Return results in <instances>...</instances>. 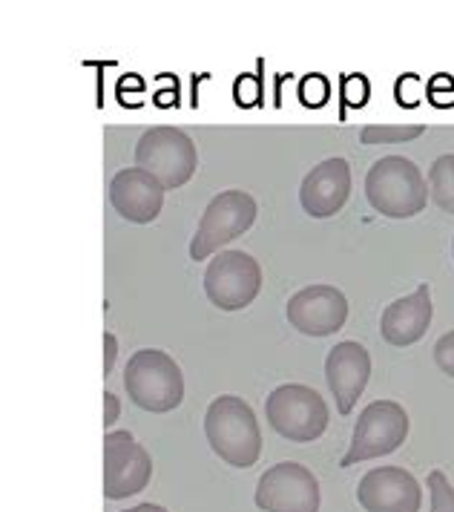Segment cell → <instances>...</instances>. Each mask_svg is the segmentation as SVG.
<instances>
[{"mask_svg": "<svg viewBox=\"0 0 454 512\" xmlns=\"http://www.w3.org/2000/svg\"><path fill=\"white\" fill-rule=\"evenodd\" d=\"M205 438L210 449L236 469H250L262 455V429L250 403L242 397H216L205 412Z\"/></svg>", "mask_w": 454, "mask_h": 512, "instance_id": "obj_1", "label": "cell"}, {"mask_svg": "<svg viewBox=\"0 0 454 512\" xmlns=\"http://www.w3.org/2000/svg\"><path fill=\"white\" fill-rule=\"evenodd\" d=\"M365 199L388 219H411L429 205V185L411 159L383 156L368 167Z\"/></svg>", "mask_w": 454, "mask_h": 512, "instance_id": "obj_2", "label": "cell"}, {"mask_svg": "<svg viewBox=\"0 0 454 512\" xmlns=\"http://www.w3.org/2000/svg\"><path fill=\"white\" fill-rule=\"evenodd\" d=\"M124 389L144 412H173L184 400L182 369L167 351L141 349L124 366Z\"/></svg>", "mask_w": 454, "mask_h": 512, "instance_id": "obj_3", "label": "cell"}, {"mask_svg": "<svg viewBox=\"0 0 454 512\" xmlns=\"http://www.w3.org/2000/svg\"><path fill=\"white\" fill-rule=\"evenodd\" d=\"M265 415L276 435L291 443H314L328 429V403L305 383L276 386L265 400Z\"/></svg>", "mask_w": 454, "mask_h": 512, "instance_id": "obj_4", "label": "cell"}, {"mask_svg": "<svg viewBox=\"0 0 454 512\" xmlns=\"http://www.w3.org/2000/svg\"><path fill=\"white\" fill-rule=\"evenodd\" d=\"M409 429L411 420L400 403H394V400L368 403L360 412V420L354 426V435H351L348 452H345L340 466L348 469V466L365 464V461H374V458L397 452L409 438Z\"/></svg>", "mask_w": 454, "mask_h": 512, "instance_id": "obj_5", "label": "cell"}, {"mask_svg": "<svg viewBox=\"0 0 454 512\" xmlns=\"http://www.w3.org/2000/svg\"><path fill=\"white\" fill-rule=\"evenodd\" d=\"M136 167L156 176L164 190H176L196 176L199 150L179 127H153L138 139Z\"/></svg>", "mask_w": 454, "mask_h": 512, "instance_id": "obj_6", "label": "cell"}, {"mask_svg": "<svg viewBox=\"0 0 454 512\" xmlns=\"http://www.w3.org/2000/svg\"><path fill=\"white\" fill-rule=\"evenodd\" d=\"M256 213V199L245 190H222L219 196H213L190 242V259H207L222 245L242 236L256 222Z\"/></svg>", "mask_w": 454, "mask_h": 512, "instance_id": "obj_7", "label": "cell"}, {"mask_svg": "<svg viewBox=\"0 0 454 512\" xmlns=\"http://www.w3.org/2000/svg\"><path fill=\"white\" fill-rule=\"evenodd\" d=\"M262 291V268L245 251H222L205 271V294L222 311L248 308Z\"/></svg>", "mask_w": 454, "mask_h": 512, "instance_id": "obj_8", "label": "cell"}, {"mask_svg": "<svg viewBox=\"0 0 454 512\" xmlns=\"http://www.w3.org/2000/svg\"><path fill=\"white\" fill-rule=\"evenodd\" d=\"M153 478L150 452L133 438V432L121 429L104 438V495L110 501H124L144 492Z\"/></svg>", "mask_w": 454, "mask_h": 512, "instance_id": "obj_9", "label": "cell"}, {"mask_svg": "<svg viewBox=\"0 0 454 512\" xmlns=\"http://www.w3.org/2000/svg\"><path fill=\"white\" fill-rule=\"evenodd\" d=\"M253 501L262 512H319L317 475L296 461H282L259 478Z\"/></svg>", "mask_w": 454, "mask_h": 512, "instance_id": "obj_10", "label": "cell"}, {"mask_svg": "<svg viewBox=\"0 0 454 512\" xmlns=\"http://www.w3.org/2000/svg\"><path fill=\"white\" fill-rule=\"evenodd\" d=\"M285 317L305 337H331L348 320V300L337 285L317 282L296 291L285 305Z\"/></svg>", "mask_w": 454, "mask_h": 512, "instance_id": "obj_11", "label": "cell"}, {"mask_svg": "<svg viewBox=\"0 0 454 512\" xmlns=\"http://www.w3.org/2000/svg\"><path fill=\"white\" fill-rule=\"evenodd\" d=\"M357 501L365 512H420L423 489L403 466H374L357 487Z\"/></svg>", "mask_w": 454, "mask_h": 512, "instance_id": "obj_12", "label": "cell"}, {"mask_svg": "<svg viewBox=\"0 0 454 512\" xmlns=\"http://www.w3.org/2000/svg\"><path fill=\"white\" fill-rule=\"evenodd\" d=\"M368 377H371V354H368L365 346L354 343V340H345V343H337L334 349L328 351L325 380H328V389L337 400L340 415L354 412L357 400L368 386Z\"/></svg>", "mask_w": 454, "mask_h": 512, "instance_id": "obj_13", "label": "cell"}, {"mask_svg": "<svg viewBox=\"0 0 454 512\" xmlns=\"http://www.w3.org/2000/svg\"><path fill=\"white\" fill-rule=\"evenodd\" d=\"M110 205L121 219L150 225L164 208V185L141 167H124L110 182Z\"/></svg>", "mask_w": 454, "mask_h": 512, "instance_id": "obj_14", "label": "cell"}, {"mask_svg": "<svg viewBox=\"0 0 454 512\" xmlns=\"http://www.w3.org/2000/svg\"><path fill=\"white\" fill-rule=\"evenodd\" d=\"M351 196V164L334 156L319 162L299 185V205L311 219L337 216Z\"/></svg>", "mask_w": 454, "mask_h": 512, "instance_id": "obj_15", "label": "cell"}, {"mask_svg": "<svg viewBox=\"0 0 454 512\" xmlns=\"http://www.w3.org/2000/svg\"><path fill=\"white\" fill-rule=\"evenodd\" d=\"M434 305L432 288L429 282H420L417 291H411L409 297H400L388 305L380 317V334L388 346L394 349H406L414 346L426 337V331L432 326Z\"/></svg>", "mask_w": 454, "mask_h": 512, "instance_id": "obj_16", "label": "cell"}, {"mask_svg": "<svg viewBox=\"0 0 454 512\" xmlns=\"http://www.w3.org/2000/svg\"><path fill=\"white\" fill-rule=\"evenodd\" d=\"M429 196L443 213L454 216V153L434 159L429 167Z\"/></svg>", "mask_w": 454, "mask_h": 512, "instance_id": "obj_17", "label": "cell"}, {"mask_svg": "<svg viewBox=\"0 0 454 512\" xmlns=\"http://www.w3.org/2000/svg\"><path fill=\"white\" fill-rule=\"evenodd\" d=\"M423 133H426L423 124H368L360 133V139L368 147H374V144H406V141L420 139Z\"/></svg>", "mask_w": 454, "mask_h": 512, "instance_id": "obj_18", "label": "cell"}, {"mask_svg": "<svg viewBox=\"0 0 454 512\" xmlns=\"http://www.w3.org/2000/svg\"><path fill=\"white\" fill-rule=\"evenodd\" d=\"M429 495H432V512H454V487L440 469L429 472Z\"/></svg>", "mask_w": 454, "mask_h": 512, "instance_id": "obj_19", "label": "cell"}, {"mask_svg": "<svg viewBox=\"0 0 454 512\" xmlns=\"http://www.w3.org/2000/svg\"><path fill=\"white\" fill-rule=\"evenodd\" d=\"M434 363H437L440 372L454 377V331L443 334V337L434 343Z\"/></svg>", "mask_w": 454, "mask_h": 512, "instance_id": "obj_20", "label": "cell"}, {"mask_svg": "<svg viewBox=\"0 0 454 512\" xmlns=\"http://www.w3.org/2000/svg\"><path fill=\"white\" fill-rule=\"evenodd\" d=\"M115 357H118V340H115V334H104V374L113 372L115 366Z\"/></svg>", "mask_w": 454, "mask_h": 512, "instance_id": "obj_21", "label": "cell"}, {"mask_svg": "<svg viewBox=\"0 0 454 512\" xmlns=\"http://www.w3.org/2000/svg\"><path fill=\"white\" fill-rule=\"evenodd\" d=\"M118 412H121L118 397H115L113 392H104V429H107V426H113L115 420H118Z\"/></svg>", "mask_w": 454, "mask_h": 512, "instance_id": "obj_22", "label": "cell"}, {"mask_svg": "<svg viewBox=\"0 0 454 512\" xmlns=\"http://www.w3.org/2000/svg\"><path fill=\"white\" fill-rule=\"evenodd\" d=\"M121 512H167V510L159 507V504H138V507H133V510H121Z\"/></svg>", "mask_w": 454, "mask_h": 512, "instance_id": "obj_23", "label": "cell"}, {"mask_svg": "<svg viewBox=\"0 0 454 512\" xmlns=\"http://www.w3.org/2000/svg\"><path fill=\"white\" fill-rule=\"evenodd\" d=\"M452 256H454V239H452Z\"/></svg>", "mask_w": 454, "mask_h": 512, "instance_id": "obj_24", "label": "cell"}]
</instances>
